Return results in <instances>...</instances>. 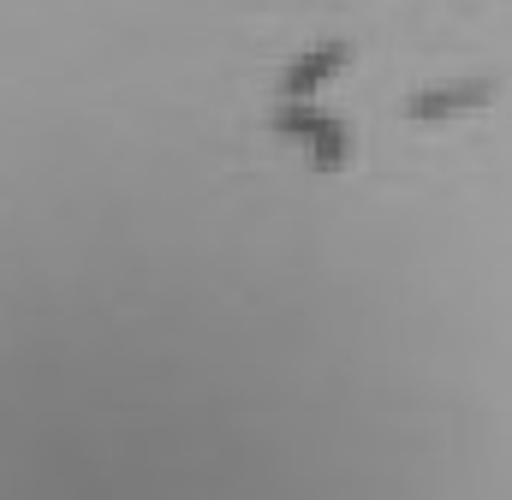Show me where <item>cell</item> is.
Returning a JSON list of instances; mask_svg holds the SVG:
<instances>
[{"label": "cell", "instance_id": "6da1fadb", "mask_svg": "<svg viewBox=\"0 0 512 500\" xmlns=\"http://www.w3.org/2000/svg\"><path fill=\"white\" fill-rule=\"evenodd\" d=\"M268 131H280L286 143L310 149V161H316L322 173H340V167L352 161V125L340 120V114L310 108V102H280V108L268 114Z\"/></svg>", "mask_w": 512, "mask_h": 500}, {"label": "cell", "instance_id": "7a4b0ae2", "mask_svg": "<svg viewBox=\"0 0 512 500\" xmlns=\"http://www.w3.org/2000/svg\"><path fill=\"white\" fill-rule=\"evenodd\" d=\"M501 96V78H447V84H423L399 102V114L417 125H441V120H459V114H477Z\"/></svg>", "mask_w": 512, "mask_h": 500}, {"label": "cell", "instance_id": "3957f363", "mask_svg": "<svg viewBox=\"0 0 512 500\" xmlns=\"http://www.w3.org/2000/svg\"><path fill=\"white\" fill-rule=\"evenodd\" d=\"M352 60V42H316L310 54H298L286 72H280V102H310L322 78H334L340 66Z\"/></svg>", "mask_w": 512, "mask_h": 500}]
</instances>
